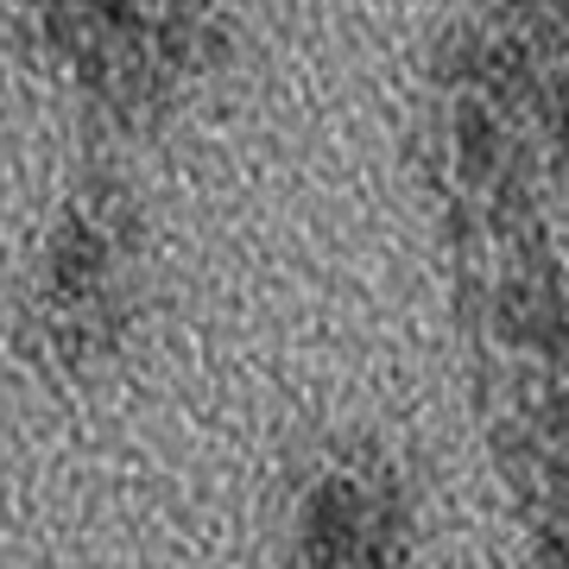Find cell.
<instances>
[{"mask_svg": "<svg viewBox=\"0 0 569 569\" xmlns=\"http://www.w3.org/2000/svg\"><path fill=\"white\" fill-rule=\"evenodd\" d=\"M468 234H475V209L456 203V209H449V241H468Z\"/></svg>", "mask_w": 569, "mask_h": 569, "instance_id": "8", "label": "cell"}, {"mask_svg": "<svg viewBox=\"0 0 569 569\" xmlns=\"http://www.w3.org/2000/svg\"><path fill=\"white\" fill-rule=\"evenodd\" d=\"M488 51L493 44L481 39L475 26H449L443 39H437V51H430V70H437V82L462 89V82H475L481 70H488Z\"/></svg>", "mask_w": 569, "mask_h": 569, "instance_id": "6", "label": "cell"}, {"mask_svg": "<svg viewBox=\"0 0 569 569\" xmlns=\"http://www.w3.org/2000/svg\"><path fill=\"white\" fill-rule=\"evenodd\" d=\"M367 538V500L348 475H323L305 500V550L310 569H336L348 563Z\"/></svg>", "mask_w": 569, "mask_h": 569, "instance_id": "1", "label": "cell"}, {"mask_svg": "<svg viewBox=\"0 0 569 569\" xmlns=\"http://www.w3.org/2000/svg\"><path fill=\"white\" fill-rule=\"evenodd\" d=\"M481 96L493 102V114H519V108L545 102V77H538V63H531V44L526 39H507V44H493V51H488Z\"/></svg>", "mask_w": 569, "mask_h": 569, "instance_id": "4", "label": "cell"}, {"mask_svg": "<svg viewBox=\"0 0 569 569\" xmlns=\"http://www.w3.org/2000/svg\"><path fill=\"white\" fill-rule=\"evenodd\" d=\"M488 329L507 348H538V329H545V291H538V279H531V272L500 279L493 310H488Z\"/></svg>", "mask_w": 569, "mask_h": 569, "instance_id": "5", "label": "cell"}, {"mask_svg": "<svg viewBox=\"0 0 569 569\" xmlns=\"http://www.w3.org/2000/svg\"><path fill=\"white\" fill-rule=\"evenodd\" d=\"M449 146H456V178L468 190H493L500 171H507V133H500V114H493L488 96L462 89L456 108H449Z\"/></svg>", "mask_w": 569, "mask_h": 569, "instance_id": "2", "label": "cell"}, {"mask_svg": "<svg viewBox=\"0 0 569 569\" xmlns=\"http://www.w3.org/2000/svg\"><path fill=\"white\" fill-rule=\"evenodd\" d=\"M108 260H114V241H108L96 222H63L51 228V247H44V272H51V291L58 298H96L108 284Z\"/></svg>", "mask_w": 569, "mask_h": 569, "instance_id": "3", "label": "cell"}, {"mask_svg": "<svg viewBox=\"0 0 569 569\" xmlns=\"http://www.w3.org/2000/svg\"><path fill=\"white\" fill-rule=\"evenodd\" d=\"M545 500L557 512V526H569V443L545 462Z\"/></svg>", "mask_w": 569, "mask_h": 569, "instance_id": "7", "label": "cell"}]
</instances>
